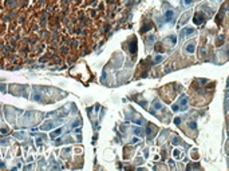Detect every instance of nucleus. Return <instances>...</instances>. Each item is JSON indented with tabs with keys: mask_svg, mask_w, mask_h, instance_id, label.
Instances as JSON below:
<instances>
[{
	"mask_svg": "<svg viewBox=\"0 0 229 171\" xmlns=\"http://www.w3.org/2000/svg\"><path fill=\"white\" fill-rule=\"evenodd\" d=\"M193 32H194V31H193L192 28H188V30H185V31H184V34H182V35H192Z\"/></svg>",
	"mask_w": 229,
	"mask_h": 171,
	"instance_id": "1",
	"label": "nucleus"
}]
</instances>
